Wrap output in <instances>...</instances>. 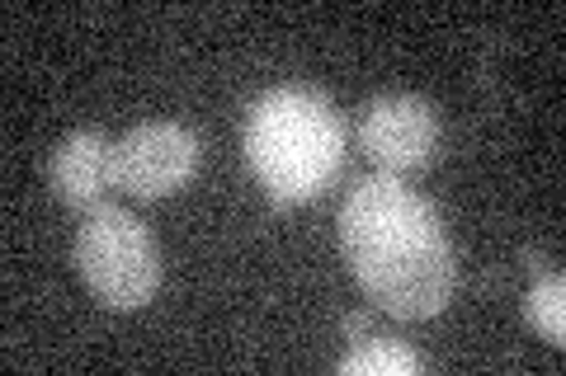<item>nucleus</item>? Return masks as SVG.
<instances>
[{"instance_id": "nucleus-1", "label": "nucleus", "mask_w": 566, "mask_h": 376, "mask_svg": "<svg viewBox=\"0 0 566 376\" xmlns=\"http://www.w3.org/2000/svg\"><path fill=\"white\" fill-rule=\"evenodd\" d=\"M340 245L368 301L397 320H430L449 307L458 259L430 198L401 174H368L340 207Z\"/></svg>"}, {"instance_id": "nucleus-3", "label": "nucleus", "mask_w": 566, "mask_h": 376, "mask_svg": "<svg viewBox=\"0 0 566 376\" xmlns=\"http://www.w3.org/2000/svg\"><path fill=\"white\" fill-rule=\"evenodd\" d=\"M76 268L85 288L109 311H142L161 288V245L147 222L128 207L99 203L81 217L76 230Z\"/></svg>"}, {"instance_id": "nucleus-4", "label": "nucleus", "mask_w": 566, "mask_h": 376, "mask_svg": "<svg viewBox=\"0 0 566 376\" xmlns=\"http://www.w3.org/2000/svg\"><path fill=\"white\" fill-rule=\"evenodd\" d=\"M203 160V141L185 122H137V128L118 141V189L133 198L156 203L180 193Z\"/></svg>"}, {"instance_id": "nucleus-7", "label": "nucleus", "mask_w": 566, "mask_h": 376, "mask_svg": "<svg viewBox=\"0 0 566 376\" xmlns=\"http://www.w3.org/2000/svg\"><path fill=\"white\" fill-rule=\"evenodd\" d=\"M424 363H420V353L416 348H406L397 344V339H364V344H354L345 357H340V376H416Z\"/></svg>"}, {"instance_id": "nucleus-9", "label": "nucleus", "mask_w": 566, "mask_h": 376, "mask_svg": "<svg viewBox=\"0 0 566 376\" xmlns=\"http://www.w3.org/2000/svg\"><path fill=\"white\" fill-rule=\"evenodd\" d=\"M368 330H374V325H368V315H349L345 320V334L354 339V344H359V334H368Z\"/></svg>"}, {"instance_id": "nucleus-6", "label": "nucleus", "mask_w": 566, "mask_h": 376, "mask_svg": "<svg viewBox=\"0 0 566 376\" xmlns=\"http://www.w3.org/2000/svg\"><path fill=\"white\" fill-rule=\"evenodd\" d=\"M48 184L66 207H99L104 193L118 189V141H109L99 128L71 132L48 160Z\"/></svg>"}, {"instance_id": "nucleus-8", "label": "nucleus", "mask_w": 566, "mask_h": 376, "mask_svg": "<svg viewBox=\"0 0 566 376\" xmlns=\"http://www.w3.org/2000/svg\"><path fill=\"white\" fill-rule=\"evenodd\" d=\"M524 320L553 348L566 344V278L562 273H547V278L534 282V292H528V301H524Z\"/></svg>"}, {"instance_id": "nucleus-2", "label": "nucleus", "mask_w": 566, "mask_h": 376, "mask_svg": "<svg viewBox=\"0 0 566 376\" xmlns=\"http://www.w3.org/2000/svg\"><path fill=\"white\" fill-rule=\"evenodd\" d=\"M245 165L279 207H303L345 165V118L316 85H274L245 114Z\"/></svg>"}, {"instance_id": "nucleus-5", "label": "nucleus", "mask_w": 566, "mask_h": 376, "mask_svg": "<svg viewBox=\"0 0 566 376\" xmlns=\"http://www.w3.org/2000/svg\"><path fill=\"white\" fill-rule=\"evenodd\" d=\"M439 109L420 95H378L359 118V147L382 174H416L439 155Z\"/></svg>"}]
</instances>
